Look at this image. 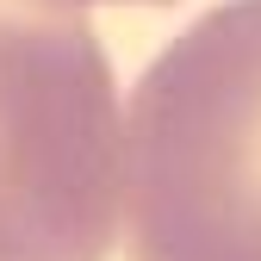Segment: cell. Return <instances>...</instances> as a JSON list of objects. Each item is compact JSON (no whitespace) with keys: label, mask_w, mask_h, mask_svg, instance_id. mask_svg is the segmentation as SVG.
I'll return each instance as SVG.
<instances>
[{"label":"cell","mask_w":261,"mask_h":261,"mask_svg":"<svg viewBox=\"0 0 261 261\" xmlns=\"http://www.w3.org/2000/svg\"><path fill=\"white\" fill-rule=\"evenodd\" d=\"M56 7H75V13H81V7H87V0H56ZM155 7H162V0H155Z\"/></svg>","instance_id":"3957f363"},{"label":"cell","mask_w":261,"mask_h":261,"mask_svg":"<svg viewBox=\"0 0 261 261\" xmlns=\"http://www.w3.org/2000/svg\"><path fill=\"white\" fill-rule=\"evenodd\" d=\"M130 261H261V0H224L162 50L124 112Z\"/></svg>","instance_id":"6da1fadb"},{"label":"cell","mask_w":261,"mask_h":261,"mask_svg":"<svg viewBox=\"0 0 261 261\" xmlns=\"http://www.w3.org/2000/svg\"><path fill=\"white\" fill-rule=\"evenodd\" d=\"M118 149L93 25L56 0H0V261H106Z\"/></svg>","instance_id":"7a4b0ae2"}]
</instances>
